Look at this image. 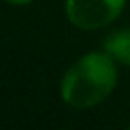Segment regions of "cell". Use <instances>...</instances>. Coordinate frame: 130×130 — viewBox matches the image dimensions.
I'll return each mask as SVG.
<instances>
[{
  "mask_svg": "<svg viewBox=\"0 0 130 130\" xmlns=\"http://www.w3.org/2000/svg\"><path fill=\"white\" fill-rule=\"evenodd\" d=\"M115 57L107 52H88L71 65L61 80V98L75 109L102 103L117 84Z\"/></svg>",
  "mask_w": 130,
  "mask_h": 130,
  "instance_id": "1",
  "label": "cell"
},
{
  "mask_svg": "<svg viewBox=\"0 0 130 130\" xmlns=\"http://www.w3.org/2000/svg\"><path fill=\"white\" fill-rule=\"evenodd\" d=\"M126 0H67L65 10L69 21L78 29H102L121 15Z\"/></svg>",
  "mask_w": 130,
  "mask_h": 130,
  "instance_id": "2",
  "label": "cell"
},
{
  "mask_svg": "<svg viewBox=\"0 0 130 130\" xmlns=\"http://www.w3.org/2000/svg\"><path fill=\"white\" fill-rule=\"evenodd\" d=\"M103 48L107 54L124 65H130V29H122L105 38Z\"/></svg>",
  "mask_w": 130,
  "mask_h": 130,
  "instance_id": "3",
  "label": "cell"
},
{
  "mask_svg": "<svg viewBox=\"0 0 130 130\" xmlns=\"http://www.w3.org/2000/svg\"><path fill=\"white\" fill-rule=\"evenodd\" d=\"M6 2H10V4H15V6H23V4H29V2H32V0H6Z\"/></svg>",
  "mask_w": 130,
  "mask_h": 130,
  "instance_id": "4",
  "label": "cell"
}]
</instances>
